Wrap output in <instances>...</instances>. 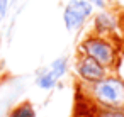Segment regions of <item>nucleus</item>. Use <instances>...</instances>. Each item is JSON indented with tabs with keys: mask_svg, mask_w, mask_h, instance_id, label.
Wrapping results in <instances>:
<instances>
[{
	"mask_svg": "<svg viewBox=\"0 0 124 117\" xmlns=\"http://www.w3.org/2000/svg\"><path fill=\"white\" fill-rule=\"evenodd\" d=\"M83 93L97 107H124V78L105 75L95 83L83 85Z\"/></svg>",
	"mask_w": 124,
	"mask_h": 117,
	"instance_id": "1",
	"label": "nucleus"
},
{
	"mask_svg": "<svg viewBox=\"0 0 124 117\" xmlns=\"http://www.w3.org/2000/svg\"><path fill=\"white\" fill-rule=\"evenodd\" d=\"M80 53L90 56L107 70H116L121 63V48L117 39L92 32L80 43Z\"/></svg>",
	"mask_w": 124,
	"mask_h": 117,
	"instance_id": "2",
	"label": "nucleus"
},
{
	"mask_svg": "<svg viewBox=\"0 0 124 117\" xmlns=\"http://www.w3.org/2000/svg\"><path fill=\"white\" fill-rule=\"evenodd\" d=\"M93 14V5L88 0H70L63 10V24L68 31L82 27Z\"/></svg>",
	"mask_w": 124,
	"mask_h": 117,
	"instance_id": "3",
	"label": "nucleus"
},
{
	"mask_svg": "<svg viewBox=\"0 0 124 117\" xmlns=\"http://www.w3.org/2000/svg\"><path fill=\"white\" fill-rule=\"evenodd\" d=\"M109 73H110V70H107L105 66H102L100 63H97L95 59H92L87 54H80L75 61V75L83 85L95 83Z\"/></svg>",
	"mask_w": 124,
	"mask_h": 117,
	"instance_id": "4",
	"label": "nucleus"
},
{
	"mask_svg": "<svg viewBox=\"0 0 124 117\" xmlns=\"http://www.w3.org/2000/svg\"><path fill=\"white\" fill-rule=\"evenodd\" d=\"M122 24V17L119 14H116L114 10L109 9H102L95 17H93V32L117 39V31Z\"/></svg>",
	"mask_w": 124,
	"mask_h": 117,
	"instance_id": "5",
	"label": "nucleus"
},
{
	"mask_svg": "<svg viewBox=\"0 0 124 117\" xmlns=\"http://www.w3.org/2000/svg\"><path fill=\"white\" fill-rule=\"evenodd\" d=\"M90 117H124V107H90Z\"/></svg>",
	"mask_w": 124,
	"mask_h": 117,
	"instance_id": "6",
	"label": "nucleus"
},
{
	"mask_svg": "<svg viewBox=\"0 0 124 117\" xmlns=\"http://www.w3.org/2000/svg\"><path fill=\"white\" fill-rule=\"evenodd\" d=\"M58 81L66 75V71H68V59L65 58V56H61V58H56L48 68H46Z\"/></svg>",
	"mask_w": 124,
	"mask_h": 117,
	"instance_id": "7",
	"label": "nucleus"
},
{
	"mask_svg": "<svg viewBox=\"0 0 124 117\" xmlns=\"http://www.w3.org/2000/svg\"><path fill=\"white\" fill-rule=\"evenodd\" d=\"M34 83H36V87L41 88V90H53V88L58 85V80H56L48 70H43V71L38 73Z\"/></svg>",
	"mask_w": 124,
	"mask_h": 117,
	"instance_id": "8",
	"label": "nucleus"
},
{
	"mask_svg": "<svg viewBox=\"0 0 124 117\" xmlns=\"http://www.w3.org/2000/svg\"><path fill=\"white\" fill-rule=\"evenodd\" d=\"M9 117H36V110L29 102H22L17 107H14Z\"/></svg>",
	"mask_w": 124,
	"mask_h": 117,
	"instance_id": "9",
	"label": "nucleus"
},
{
	"mask_svg": "<svg viewBox=\"0 0 124 117\" xmlns=\"http://www.w3.org/2000/svg\"><path fill=\"white\" fill-rule=\"evenodd\" d=\"M9 12V0H0V21H4Z\"/></svg>",
	"mask_w": 124,
	"mask_h": 117,
	"instance_id": "10",
	"label": "nucleus"
},
{
	"mask_svg": "<svg viewBox=\"0 0 124 117\" xmlns=\"http://www.w3.org/2000/svg\"><path fill=\"white\" fill-rule=\"evenodd\" d=\"M88 2L93 5V9H99V10H102V9H107V2L109 0H88Z\"/></svg>",
	"mask_w": 124,
	"mask_h": 117,
	"instance_id": "11",
	"label": "nucleus"
}]
</instances>
